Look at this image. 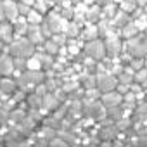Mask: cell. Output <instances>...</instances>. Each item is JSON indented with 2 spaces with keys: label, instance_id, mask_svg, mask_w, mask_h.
<instances>
[{
  "label": "cell",
  "instance_id": "1",
  "mask_svg": "<svg viewBox=\"0 0 147 147\" xmlns=\"http://www.w3.org/2000/svg\"><path fill=\"white\" fill-rule=\"evenodd\" d=\"M145 0H0V147H147Z\"/></svg>",
  "mask_w": 147,
  "mask_h": 147
}]
</instances>
